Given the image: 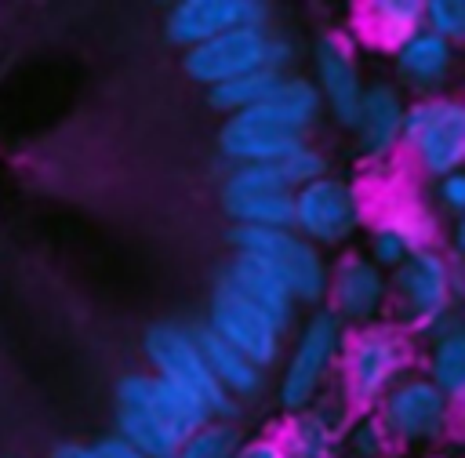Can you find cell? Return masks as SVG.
Instances as JSON below:
<instances>
[{"label":"cell","mask_w":465,"mask_h":458,"mask_svg":"<svg viewBox=\"0 0 465 458\" xmlns=\"http://www.w3.org/2000/svg\"><path fill=\"white\" fill-rule=\"evenodd\" d=\"M414 338L403 334L392 320H378L367 327L345 331L341 356L334 367V393L352 414L371 411L389 385H396L414 367Z\"/></svg>","instance_id":"6da1fadb"},{"label":"cell","mask_w":465,"mask_h":458,"mask_svg":"<svg viewBox=\"0 0 465 458\" xmlns=\"http://www.w3.org/2000/svg\"><path fill=\"white\" fill-rule=\"evenodd\" d=\"M465 291L461 262H454L443 244L414 251L389 273V316L403 334H425L447 320Z\"/></svg>","instance_id":"7a4b0ae2"},{"label":"cell","mask_w":465,"mask_h":458,"mask_svg":"<svg viewBox=\"0 0 465 458\" xmlns=\"http://www.w3.org/2000/svg\"><path fill=\"white\" fill-rule=\"evenodd\" d=\"M345 327L320 305L309 309L302 324H294L291 342L283 345L280 356V378H276V403L283 414L312 407L331 385H334V367L341 356Z\"/></svg>","instance_id":"3957f363"},{"label":"cell","mask_w":465,"mask_h":458,"mask_svg":"<svg viewBox=\"0 0 465 458\" xmlns=\"http://www.w3.org/2000/svg\"><path fill=\"white\" fill-rule=\"evenodd\" d=\"M400 153L429 182L461 171L465 167V102L447 91L407 98Z\"/></svg>","instance_id":"277c9868"},{"label":"cell","mask_w":465,"mask_h":458,"mask_svg":"<svg viewBox=\"0 0 465 458\" xmlns=\"http://www.w3.org/2000/svg\"><path fill=\"white\" fill-rule=\"evenodd\" d=\"M225 240H229L232 254H247V258L265 262L287 284L298 309L302 305L305 309L323 305L327 273H331L327 251H320L316 244H309L294 229H240V225H229Z\"/></svg>","instance_id":"5b68a950"},{"label":"cell","mask_w":465,"mask_h":458,"mask_svg":"<svg viewBox=\"0 0 465 458\" xmlns=\"http://www.w3.org/2000/svg\"><path fill=\"white\" fill-rule=\"evenodd\" d=\"M291 200H294L291 229L298 236H305L309 244H316L320 251H334V247H345L349 240H356L363 233L367 211H371L363 185L356 178H345L334 171L294 189Z\"/></svg>","instance_id":"8992f818"},{"label":"cell","mask_w":465,"mask_h":458,"mask_svg":"<svg viewBox=\"0 0 465 458\" xmlns=\"http://www.w3.org/2000/svg\"><path fill=\"white\" fill-rule=\"evenodd\" d=\"M371 414L392 447H429L450 440L458 403H450L421 371H407L396 385L385 389Z\"/></svg>","instance_id":"52a82bcc"},{"label":"cell","mask_w":465,"mask_h":458,"mask_svg":"<svg viewBox=\"0 0 465 458\" xmlns=\"http://www.w3.org/2000/svg\"><path fill=\"white\" fill-rule=\"evenodd\" d=\"M142 353L149 360V371L178 389H185L189 396H196L211 418H232L236 422V411L240 403H232L218 382L211 378L200 349H196V338H193V327L189 324H178V320H156L145 327L142 334Z\"/></svg>","instance_id":"ba28073f"},{"label":"cell","mask_w":465,"mask_h":458,"mask_svg":"<svg viewBox=\"0 0 465 458\" xmlns=\"http://www.w3.org/2000/svg\"><path fill=\"white\" fill-rule=\"evenodd\" d=\"M214 338H222L229 349L247 356L262 374L280 363L287 331H280L262 309H254L247 298H240L232 287L214 280V291L207 298V316L200 320Z\"/></svg>","instance_id":"9c48e42d"},{"label":"cell","mask_w":465,"mask_h":458,"mask_svg":"<svg viewBox=\"0 0 465 458\" xmlns=\"http://www.w3.org/2000/svg\"><path fill=\"white\" fill-rule=\"evenodd\" d=\"M222 211L240 229H291L294 200L272 164H236L222 178Z\"/></svg>","instance_id":"30bf717a"},{"label":"cell","mask_w":465,"mask_h":458,"mask_svg":"<svg viewBox=\"0 0 465 458\" xmlns=\"http://www.w3.org/2000/svg\"><path fill=\"white\" fill-rule=\"evenodd\" d=\"M323 309L345 327H367L389 316V273H381L360 251H341L327 273Z\"/></svg>","instance_id":"8fae6325"},{"label":"cell","mask_w":465,"mask_h":458,"mask_svg":"<svg viewBox=\"0 0 465 458\" xmlns=\"http://www.w3.org/2000/svg\"><path fill=\"white\" fill-rule=\"evenodd\" d=\"M309 62H312L309 80L323 102V116H331L338 127L349 131L356 105L363 98V87H367L356 40L349 33H323V36H316Z\"/></svg>","instance_id":"7c38bea8"},{"label":"cell","mask_w":465,"mask_h":458,"mask_svg":"<svg viewBox=\"0 0 465 458\" xmlns=\"http://www.w3.org/2000/svg\"><path fill=\"white\" fill-rule=\"evenodd\" d=\"M269 36H272L269 25H236L229 33H218V36L182 51V73L193 84H200L203 91H211L232 76L265 69Z\"/></svg>","instance_id":"4fadbf2b"},{"label":"cell","mask_w":465,"mask_h":458,"mask_svg":"<svg viewBox=\"0 0 465 458\" xmlns=\"http://www.w3.org/2000/svg\"><path fill=\"white\" fill-rule=\"evenodd\" d=\"M407 98L392 80H367L356 116L349 124L352 153L367 167H385L400 156V131H403Z\"/></svg>","instance_id":"5bb4252c"},{"label":"cell","mask_w":465,"mask_h":458,"mask_svg":"<svg viewBox=\"0 0 465 458\" xmlns=\"http://www.w3.org/2000/svg\"><path fill=\"white\" fill-rule=\"evenodd\" d=\"M363 229H367V240H363L367 247L360 254L371 258L381 273H392L414 251L440 244L436 240V233H440L436 218L429 214V207H421L414 200H392V204H385Z\"/></svg>","instance_id":"9a60e30c"},{"label":"cell","mask_w":465,"mask_h":458,"mask_svg":"<svg viewBox=\"0 0 465 458\" xmlns=\"http://www.w3.org/2000/svg\"><path fill=\"white\" fill-rule=\"evenodd\" d=\"M113 407H131L142 411L149 418H156L160 425H167L178 440H185L196 425H203L211 418V411L189 396L185 389L156 378L153 371H127L116 378L113 385Z\"/></svg>","instance_id":"2e32d148"},{"label":"cell","mask_w":465,"mask_h":458,"mask_svg":"<svg viewBox=\"0 0 465 458\" xmlns=\"http://www.w3.org/2000/svg\"><path fill=\"white\" fill-rule=\"evenodd\" d=\"M236 25H269L265 0H178L163 15L167 44L189 51Z\"/></svg>","instance_id":"e0dca14e"},{"label":"cell","mask_w":465,"mask_h":458,"mask_svg":"<svg viewBox=\"0 0 465 458\" xmlns=\"http://www.w3.org/2000/svg\"><path fill=\"white\" fill-rule=\"evenodd\" d=\"M389 65H392V84L403 91V98L443 95L458 65V47L432 36L429 29H418L414 36H407L389 51Z\"/></svg>","instance_id":"ac0fdd59"},{"label":"cell","mask_w":465,"mask_h":458,"mask_svg":"<svg viewBox=\"0 0 465 458\" xmlns=\"http://www.w3.org/2000/svg\"><path fill=\"white\" fill-rule=\"evenodd\" d=\"M349 418L352 411L334 389H327L312 407L287 414L276 436L287 458H341V433Z\"/></svg>","instance_id":"d6986e66"},{"label":"cell","mask_w":465,"mask_h":458,"mask_svg":"<svg viewBox=\"0 0 465 458\" xmlns=\"http://www.w3.org/2000/svg\"><path fill=\"white\" fill-rule=\"evenodd\" d=\"M298 142H305V134L283 127L262 105H254L240 116H225L222 127H218V153L229 160V167H236V164H276Z\"/></svg>","instance_id":"ffe728a7"},{"label":"cell","mask_w":465,"mask_h":458,"mask_svg":"<svg viewBox=\"0 0 465 458\" xmlns=\"http://www.w3.org/2000/svg\"><path fill=\"white\" fill-rule=\"evenodd\" d=\"M218 280H222L225 287H232L240 298H247L254 309H262L280 331L291 334V327L298 324V313H302L298 302L291 298L287 284H283L265 262L247 258V254H232V258L222 265Z\"/></svg>","instance_id":"44dd1931"},{"label":"cell","mask_w":465,"mask_h":458,"mask_svg":"<svg viewBox=\"0 0 465 458\" xmlns=\"http://www.w3.org/2000/svg\"><path fill=\"white\" fill-rule=\"evenodd\" d=\"M421 338H425L421 374L450 403H461V396H465V327H461L458 313H450L447 320H440L436 327H429Z\"/></svg>","instance_id":"7402d4cb"},{"label":"cell","mask_w":465,"mask_h":458,"mask_svg":"<svg viewBox=\"0 0 465 458\" xmlns=\"http://www.w3.org/2000/svg\"><path fill=\"white\" fill-rule=\"evenodd\" d=\"M193 327V338H196V349L211 371V378L218 382V389L232 400V403H243V400H254L262 389H265V374L247 360L240 356L236 349H229L222 338H214L203 324H189Z\"/></svg>","instance_id":"603a6c76"},{"label":"cell","mask_w":465,"mask_h":458,"mask_svg":"<svg viewBox=\"0 0 465 458\" xmlns=\"http://www.w3.org/2000/svg\"><path fill=\"white\" fill-rule=\"evenodd\" d=\"M262 109L272 116V120H280L283 127H291V131H298V134H312V127L323 120V102H320V95H316V87H312V80L305 76V73H287V76H280L276 84H272V91H269V98L262 102Z\"/></svg>","instance_id":"cb8c5ba5"},{"label":"cell","mask_w":465,"mask_h":458,"mask_svg":"<svg viewBox=\"0 0 465 458\" xmlns=\"http://www.w3.org/2000/svg\"><path fill=\"white\" fill-rule=\"evenodd\" d=\"M418 29H421V0H367L360 7V33L385 51H392Z\"/></svg>","instance_id":"d4e9b609"},{"label":"cell","mask_w":465,"mask_h":458,"mask_svg":"<svg viewBox=\"0 0 465 458\" xmlns=\"http://www.w3.org/2000/svg\"><path fill=\"white\" fill-rule=\"evenodd\" d=\"M113 422H116L113 433L120 440H127L142 458H174V451L182 443L167 425H160L156 418H149L142 411H131V407H116Z\"/></svg>","instance_id":"484cf974"},{"label":"cell","mask_w":465,"mask_h":458,"mask_svg":"<svg viewBox=\"0 0 465 458\" xmlns=\"http://www.w3.org/2000/svg\"><path fill=\"white\" fill-rule=\"evenodd\" d=\"M276 80H280L276 73H269V69H254V73L232 76V80H225V84L203 91V98H207V105H211L214 113H222V116H240V113L262 105V102L269 98V91H272Z\"/></svg>","instance_id":"4316f807"},{"label":"cell","mask_w":465,"mask_h":458,"mask_svg":"<svg viewBox=\"0 0 465 458\" xmlns=\"http://www.w3.org/2000/svg\"><path fill=\"white\" fill-rule=\"evenodd\" d=\"M243 443V429L232 418H207L174 451V458H232Z\"/></svg>","instance_id":"83f0119b"},{"label":"cell","mask_w":465,"mask_h":458,"mask_svg":"<svg viewBox=\"0 0 465 458\" xmlns=\"http://www.w3.org/2000/svg\"><path fill=\"white\" fill-rule=\"evenodd\" d=\"M276 174H280V182L294 193V189H302V185H309V182H316L320 174H327L331 171V164H327V153L312 142V138H305V142H298L291 153H283L276 164Z\"/></svg>","instance_id":"f1b7e54d"},{"label":"cell","mask_w":465,"mask_h":458,"mask_svg":"<svg viewBox=\"0 0 465 458\" xmlns=\"http://www.w3.org/2000/svg\"><path fill=\"white\" fill-rule=\"evenodd\" d=\"M392 451L389 436L381 433V425L374 422L371 411L363 414H352L345 433H341V454L345 458H385Z\"/></svg>","instance_id":"f546056e"},{"label":"cell","mask_w":465,"mask_h":458,"mask_svg":"<svg viewBox=\"0 0 465 458\" xmlns=\"http://www.w3.org/2000/svg\"><path fill=\"white\" fill-rule=\"evenodd\" d=\"M421 29L458 47L465 40V0H421Z\"/></svg>","instance_id":"4dcf8cb0"},{"label":"cell","mask_w":465,"mask_h":458,"mask_svg":"<svg viewBox=\"0 0 465 458\" xmlns=\"http://www.w3.org/2000/svg\"><path fill=\"white\" fill-rule=\"evenodd\" d=\"M432 200H436V207L450 222H461V214H465V171H454V174L436 178L432 182Z\"/></svg>","instance_id":"1f68e13d"},{"label":"cell","mask_w":465,"mask_h":458,"mask_svg":"<svg viewBox=\"0 0 465 458\" xmlns=\"http://www.w3.org/2000/svg\"><path fill=\"white\" fill-rule=\"evenodd\" d=\"M232 458H287V454L280 447L276 429H269V433H258V436H243V443Z\"/></svg>","instance_id":"d6a6232c"},{"label":"cell","mask_w":465,"mask_h":458,"mask_svg":"<svg viewBox=\"0 0 465 458\" xmlns=\"http://www.w3.org/2000/svg\"><path fill=\"white\" fill-rule=\"evenodd\" d=\"M87 458H142V454L127 440H120L116 433H105V436L87 443Z\"/></svg>","instance_id":"836d02e7"},{"label":"cell","mask_w":465,"mask_h":458,"mask_svg":"<svg viewBox=\"0 0 465 458\" xmlns=\"http://www.w3.org/2000/svg\"><path fill=\"white\" fill-rule=\"evenodd\" d=\"M47 458H87V443H80V440H62V443L51 447Z\"/></svg>","instance_id":"e575fe53"}]
</instances>
